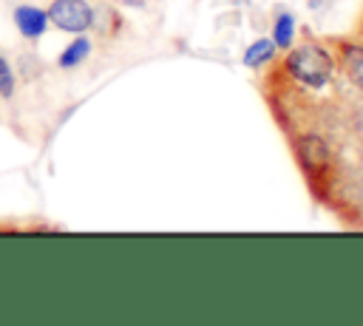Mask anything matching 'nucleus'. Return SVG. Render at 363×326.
<instances>
[{
	"label": "nucleus",
	"instance_id": "nucleus-1",
	"mask_svg": "<svg viewBox=\"0 0 363 326\" xmlns=\"http://www.w3.org/2000/svg\"><path fill=\"white\" fill-rule=\"evenodd\" d=\"M45 11H48V23L68 37L91 31V23H94L91 0H48Z\"/></svg>",
	"mask_w": 363,
	"mask_h": 326
},
{
	"label": "nucleus",
	"instance_id": "nucleus-2",
	"mask_svg": "<svg viewBox=\"0 0 363 326\" xmlns=\"http://www.w3.org/2000/svg\"><path fill=\"white\" fill-rule=\"evenodd\" d=\"M11 23H14L20 40L28 43V45H37L45 37V31L51 28L45 6H37L31 0H20V3L11 6Z\"/></svg>",
	"mask_w": 363,
	"mask_h": 326
},
{
	"label": "nucleus",
	"instance_id": "nucleus-3",
	"mask_svg": "<svg viewBox=\"0 0 363 326\" xmlns=\"http://www.w3.org/2000/svg\"><path fill=\"white\" fill-rule=\"evenodd\" d=\"M91 54H94V40H91L88 34H74V37L68 40V45L57 54L54 65H57L62 74H71V71H79V68L91 60Z\"/></svg>",
	"mask_w": 363,
	"mask_h": 326
},
{
	"label": "nucleus",
	"instance_id": "nucleus-4",
	"mask_svg": "<svg viewBox=\"0 0 363 326\" xmlns=\"http://www.w3.org/2000/svg\"><path fill=\"white\" fill-rule=\"evenodd\" d=\"M91 31L99 37V40H116L122 37L125 31V14L111 6V3H94V23H91Z\"/></svg>",
	"mask_w": 363,
	"mask_h": 326
},
{
	"label": "nucleus",
	"instance_id": "nucleus-5",
	"mask_svg": "<svg viewBox=\"0 0 363 326\" xmlns=\"http://www.w3.org/2000/svg\"><path fill=\"white\" fill-rule=\"evenodd\" d=\"M278 54H281V51H278V45L272 43V37H258V40H252V43L244 48L241 65L250 68V71H264Z\"/></svg>",
	"mask_w": 363,
	"mask_h": 326
},
{
	"label": "nucleus",
	"instance_id": "nucleus-6",
	"mask_svg": "<svg viewBox=\"0 0 363 326\" xmlns=\"http://www.w3.org/2000/svg\"><path fill=\"white\" fill-rule=\"evenodd\" d=\"M295 31H298V23H295V14L284 6H278V11L272 14V28H269V37L272 43L278 45V51H286L292 48L295 43Z\"/></svg>",
	"mask_w": 363,
	"mask_h": 326
},
{
	"label": "nucleus",
	"instance_id": "nucleus-7",
	"mask_svg": "<svg viewBox=\"0 0 363 326\" xmlns=\"http://www.w3.org/2000/svg\"><path fill=\"white\" fill-rule=\"evenodd\" d=\"M14 96H17V68L0 51V99L3 102H11Z\"/></svg>",
	"mask_w": 363,
	"mask_h": 326
},
{
	"label": "nucleus",
	"instance_id": "nucleus-8",
	"mask_svg": "<svg viewBox=\"0 0 363 326\" xmlns=\"http://www.w3.org/2000/svg\"><path fill=\"white\" fill-rule=\"evenodd\" d=\"M354 37L363 40V14H360V20H357V31H354Z\"/></svg>",
	"mask_w": 363,
	"mask_h": 326
}]
</instances>
